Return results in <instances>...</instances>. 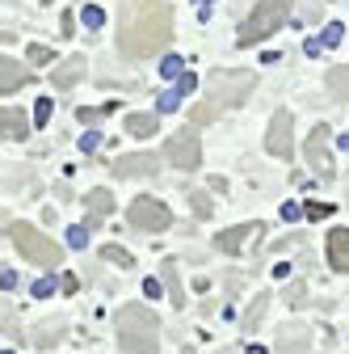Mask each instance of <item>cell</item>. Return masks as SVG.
<instances>
[{"label": "cell", "instance_id": "cell-15", "mask_svg": "<svg viewBox=\"0 0 349 354\" xmlns=\"http://www.w3.org/2000/svg\"><path fill=\"white\" fill-rule=\"evenodd\" d=\"M84 76V55H72V59H63L55 72H51V80H55V88H72L76 80Z\"/></svg>", "mask_w": 349, "mask_h": 354}, {"label": "cell", "instance_id": "cell-3", "mask_svg": "<svg viewBox=\"0 0 349 354\" xmlns=\"http://www.w3.org/2000/svg\"><path fill=\"white\" fill-rule=\"evenodd\" d=\"M114 325H118V346L126 354H160V321L152 317V308L122 304Z\"/></svg>", "mask_w": 349, "mask_h": 354}, {"label": "cell", "instance_id": "cell-32", "mask_svg": "<svg viewBox=\"0 0 349 354\" xmlns=\"http://www.w3.org/2000/svg\"><path fill=\"white\" fill-rule=\"evenodd\" d=\"M51 291H55L51 279H38V283H34V295H38V299H51Z\"/></svg>", "mask_w": 349, "mask_h": 354}, {"label": "cell", "instance_id": "cell-29", "mask_svg": "<svg viewBox=\"0 0 349 354\" xmlns=\"http://www.w3.org/2000/svg\"><path fill=\"white\" fill-rule=\"evenodd\" d=\"M341 42V26L332 21V26H324V38H320V47H337Z\"/></svg>", "mask_w": 349, "mask_h": 354}, {"label": "cell", "instance_id": "cell-24", "mask_svg": "<svg viewBox=\"0 0 349 354\" xmlns=\"http://www.w3.org/2000/svg\"><path fill=\"white\" fill-rule=\"evenodd\" d=\"M30 64H42V68H47V64H55V51L47 47V42H34V47H30Z\"/></svg>", "mask_w": 349, "mask_h": 354}, {"label": "cell", "instance_id": "cell-28", "mask_svg": "<svg viewBox=\"0 0 349 354\" xmlns=\"http://www.w3.org/2000/svg\"><path fill=\"white\" fill-rule=\"evenodd\" d=\"M266 304H270V295H257V304H252V313L244 317V325H257V321H261V313H266Z\"/></svg>", "mask_w": 349, "mask_h": 354}, {"label": "cell", "instance_id": "cell-14", "mask_svg": "<svg viewBox=\"0 0 349 354\" xmlns=\"http://www.w3.org/2000/svg\"><path fill=\"white\" fill-rule=\"evenodd\" d=\"M0 131H5L9 140H26V136H30V118H26V110L5 106V110H0Z\"/></svg>", "mask_w": 349, "mask_h": 354}, {"label": "cell", "instance_id": "cell-6", "mask_svg": "<svg viewBox=\"0 0 349 354\" xmlns=\"http://www.w3.org/2000/svg\"><path fill=\"white\" fill-rule=\"evenodd\" d=\"M126 215H130V224L139 232H168V224H172V211L160 198H135Z\"/></svg>", "mask_w": 349, "mask_h": 354}, {"label": "cell", "instance_id": "cell-9", "mask_svg": "<svg viewBox=\"0 0 349 354\" xmlns=\"http://www.w3.org/2000/svg\"><path fill=\"white\" fill-rule=\"evenodd\" d=\"M308 165H312V169H320V173H328V169H332V127L316 122V131L308 136Z\"/></svg>", "mask_w": 349, "mask_h": 354}, {"label": "cell", "instance_id": "cell-12", "mask_svg": "<svg viewBox=\"0 0 349 354\" xmlns=\"http://www.w3.org/2000/svg\"><path fill=\"white\" fill-rule=\"evenodd\" d=\"M257 232H261V224H236V228H228V232L215 236V245H219L223 253H240V249H244Z\"/></svg>", "mask_w": 349, "mask_h": 354}, {"label": "cell", "instance_id": "cell-39", "mask_svg": "<svg viewBox=\"0 0 349 354\" xmlns=\"http://www.w3.org/2000/svg\"><path fill=\"white\" fill-rule=\"evenodd\" d=\"M5 354H13V350H5Z\"/></svg>", "mask_w": 349, "mask_h": 354}, {"label": "cell", "instance_id": "cell-35", "mask_svg": "<svg viewBox=\"0 0 349 354\" xmlns=\"http://www.w3.org/2000/svg\"><path fill=\"white\" fill-rule=\"evenodd\" d=\"M160 110H177V93H160Z\"/></svg>", "mask_w": 349, "mask_h": 354}, {"label": "cell", "instance_id": "cell-30", "mask_svg": "<svg viewBox=\"0 0 349 354\" xmlns=\"http://www.w3.org/2000/svg\"><path fill=\"white\" fill-rule=\"evenodd\" d=\"M328 211H332L328 203H308V207H303V215H308V219H324Z\"/></svg>", "mask_w": 349, "mask_h": 354}, {"label": "cell", "instance_id": "cell-20", "mask_svg": "<svg viewBox=\"0 0 349 354\" xmlns=\"http://www.w3.org/2000/svg\"><path fill=\"white\" fill-rule=\"evenodd\" d=\"M164 287H168L172 304H181V279H177V261H164Z\"/></svg>", "mask_w": 349, "mask_h": 354}, {"label": "cell", "instance_id": "cell-27", "mask_svg": "<svg viewBox=\"0 0 349 354\" xmlns=\"http://www.w3.org/2000/svg\"><path fill=\"white\" fill-rule=\"evenodd\" d=\"M114 110V102H106V106H97V110H80V122H97V118H106Z\"/></svg>", "mask_w": 349, "mask_h": 354}, {"label": "cell", "instance_id": "cell-5", "mask_svg": "<svg viewBox=\"0 0 349 354\" xmlns=\"http://www.w3.org/2000/svg\"><path fill=\"white\" fill-rule=\"evenodd\" d=\"M9 236H13V245H17V253L26 257V261H34V266H59L63 261V249L47 236V232H38L34 224H13L9 228Z\"/></svg>", "mask_w": 349, "mask_h": 354}, {"label": "cell", "instance_id": "cell-21", "mask_svg": "<svg viewBox=\"0 0 349 354\" xmlns=\"http://www.w3.org/2000/svg\"><path fill=\"white\" fill-rule=\"evenodd\" d=\"M80 21L89 26V30H101V26H106V9H101V5H84V9H80Z\"/></svg>", "mask_w": 349, "mask_h": 354}, {"label": "cell", "instance_id": "cell-7", "mask_svg": "<svg viewBox=\"0 0 349 354\" xmlns=\"http://www.w3.org/2000/svg\"><path fill=\"white\" fill-rule=\"evenodd\" d=\"M164 156L177 165L181 173H194L202 165V140H198V131H177V136L164 144Z\"/></svg>", "mask_w": 349, "mask_h": 354}, {"label": "cell", "instance_id": "cell-34", "mask_svg": "<svg viewBox=\"0 0 349 354\" xmlns=\"http://www.w3.org/2000/svg\"><path fill=\"white\" fill-rule=\"evenodd\" d=\"M47 118H51V97H42L38 102V122H47Z\"/></svg>", "mask_w": 349, "mask_h": 354}, {"label": "cell", "instance_id": "cell-18", "mask_svg": "<svg viewBox=\"0 0 349 354\" xmlns=\"http://www.w3.org/2000/svg\"><path fill=\"white\" fill-rule=\"evenodd\" d=\"M84 203H89V228H93V224H101V215H110V211H114V194H110V190H93Z\"/></svg>", "mask_w": 349, "mask_h": 354}, {"label": "cell", "instance_id": "cell-11", "mask_svg": "<svg viewBox=\"0 0 349 354\" xmlns=\"http://www.w3.org/2000/svg\"><path fill=\"white\" fill-rule=\"evenodd\" d=\"M26 84H30V68L0 55V93H13V88H26Z\"/></svg>", "mask_w": 349, "mask_h": 354}, {"label": "cell", "instance_id": "cell-38", "mask_svg": "<svg viewBox=\"0 0 349 354\" xmlns=\"http://www.w3.org/2000/svg\"><path fill=\"white\" fill-rule=\"evenodd\" d=\"M198 5H206V0H198Z\"/></svg>", "mask_w": 349, "mask_h": 354}, {"label": "cell", "instance_id": "cell-26", "mask_svg": "<svg viewBox=\"0 0 349 354\" xmlns=\"http://www.w3.org/2000/svg\"><path fill=\"white\" fill-rule=\"evenodd\" d=\"M160 72H164L168 80H181V59H177V55H168V59L160 64Z\"/></svg>", "mask_w": 349, "mask_h": 354}, {"label": "cell", "instance_id": "cell-22", "mask_svg": "<svg viewBox=\"0 0 349 354\" xmlns=\"http://www.w3.org/2000/svg\"><path fill=\"white\" fill-rule=\"evenodd\" d=\"M101 257H106V261H114V266H122V270H126V266H135V257H130L122 245H106V249H101Z\"/></svg>", "mask_w": 349, "mask_h": 354}, {"label": "cell", "instance_id": "cell-19", "mask_svg": "<svg viewBox=\"0 0 349 354\" xmlns=\"http://www.w3.org/2000/svg\"><path fill=\"white\" fill-rule=\"evenodd\" d=\"M126 131H130V136H139V140H148V136L160 131V118L156 114H126Z\"/></svg>", "mask_w": 349, "mask_h": 354}, {"label": "cell", "instance_id": "cell-25", "mask_svg": "<svg viewBox=\"0 0 349 354\" xmlns=\"http://www.w3.org/2000/svg\"><path fill=\"white\" fill-rule=\"evenodd\" d=\"M190 203H194V215H202V219L210 215V198H206V190H194V194H190Z\"/></svg>", "mask_w": 349, "mask_h": 354}, {"label": "cell", "instance_id": "cell-37", "mask_svg": "<svg viewBox=\"0 0 349 354\" xmlns=\"http://www.w3.org/2000/svg\"><path fill=\"white\" fill-rule=\"evenodd\" d=\"M181 354H194V346H186V350H181Z\"/></svg>", "mask_w": 349, "mask_h": 354}, {"label": "cell", "instance_id": "cell-31", "mask_svg": "<svg viewBox=\"0 0 349 354\" xmlns=\"http://www.w3.org/2000/svg\"><path fill=\"white\" fill-rule=\"evenodd\" d=\"M194 84H198V80H194L190 72H181V80H177V88H172V93H177V97H186V93H194Z\"/></svg>", "mask_w": 349, "mask_h": 354}, {"label": "cell", "instance_id": "cell-33", "mask_svg": "<svg viewBox=\"0 0 349 354\" xmlns=\"http://www.w3.org/2000/svg\"><path fill=\"white\" fill-rule=\"evenodd\" d=\"M97 144H101V136H97V131H89V136H84V140H80V148H84V152H93Z\"/></svg>", "mask_w": 349, "mask_h": 354}, {"label": "cell", "instance_id": "cell-2", "mask_svg": "<svg viewBox=\"0 0 349 354\" xmlns=\"http://www.w3.org/2000/svg\"><path fill=\"white\" fill-rule=\"evenodd\" d=\"M252 72H240V68H215L210 76H206V102L202 106H194V122L202 127V122H215L223 110H232V106H240V102H248V93H252Z\"/></svg>", "mask_w": 349, "mask_h": 354}, {"label": "cell", "instance_id": "cell-10", "mask_svg": "<svg viewBox=\"0 0 349 354\" xmlns=\"http://www.w3.org/2000/svg\"><path fill=\"white\" fill-rule=\"evenodd\" d=\"M110 169H114V177H152L160 169V156H152V152H130V156H118Z\"/></svg>", "mask_w": 349, "mask_h": 354}, {"label": "cell", "instance_id": "cell-1", "mask_svg": "<svg viewBox=\"0 0 349 354\" xmlns=\"http://www.w3.org/2000/svg\"><path fill=\"white\" fill-rule=\"evenodd\" d=\"M172 42V9L164 0H126L118 9V55L148 59Z\"/></svg>", "mask_w": 349, "mask_h": 354}, {"label": "cell", "instance_id": "cell-16", "mask_svg": "<svg viewBox=\"0 0 349 354\" xmlns=\"http://www.w3.org/2000/svg\"><path fill=\"white\" fill-rule=\"evenodd\" d=\"M308 329H299V325H290L282 337H278V346H274V354H303V350H308Z\"/></svg>", "mask_w": 349, "mask_h": 354}, {"label": "cell", "instance_id": "cell-4", "mask_svg": "<svg viewBox=\"0 0 349 354\" xmlns=\"http://www.w3.org/2000/svg\"><path fill=\"white\" fill-rule=\"evenodd\" d=\"M290 13V0H257L252 13L240 21V34H236V47H257V42H266L274 30H282Z\"/></svg>", "mask_w": 349, "mask_h": 354}, {"label": "cell", "instance_id": "cell-13", "mask_svg": "<svg viewBox=\"0 0 349 354\" xmlns=\"http://www.w3.org/2000/svg\"><path fill=\"white\" fill-rule=\"evenodd\" d=\"M328 261H332V270L349 274V228L328 232Z\"/></svg>", "mask_w": 349, "mask_h": 354}, {"label": "cell", "instance_id": "cell-17", "mask_svg": "<svg viewBox=\"0 0 349 354\" xmlns=\"http://www.w3.org/2000/svg\"><path fill=\"white\" fill-rule=\"evenodd\" d=\"M328 97L332 102H349V68L345 64L328 68Z\"/></svg>", "mask_w": 349, "mask_h": 354}, {"label": "cell", "instance_id": "cell-36", "mask_svg": "<svg viewBox=\"0 0 349 354\" xmlns=\"http://www.w3.org/2000/svg\"><path fill=\"white\" fill-rule=\"evenodd\" d=\"M84 241H89V232H84V228H72V245H76V249H80V245H84Z\"/></svg>", "mask_w": 349, "mask_h": 354}, {"label": "cell", "instance_id": "cell-23", "mask_svg": "<svg viewBox=\"0 0 349 354\" xmlns=\"http://www.w3.org/2000/svg\"><path fill=\"white\" fill-rule=\"evenodd\" d=\"M59 337H63V333H59V325H51V329H47V325H42V329L34 333V346H38V350H51V346H55Z\"/></svg>", "mask_w": 349, "mask_h": 354}, {"label": "cell", "instance_id": "cell-8", "mask_svg": "<svg viewBox=\"0 0 349 354\" xmlns=\"http://www.w3.org/2000/svg\"><path fill=\"white\" fill-rule=\"evenodd\" d=\"M295 118L286 114V110H278L274 118H270V131H266V148H270V156H278V160H290L295 156Z\"/></svg>", "mask_w": 349, "mask_h": 354}]
</instances>
